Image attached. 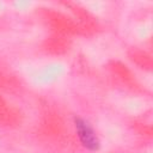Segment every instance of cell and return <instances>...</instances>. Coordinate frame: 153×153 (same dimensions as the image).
<instances>
[{
  "instance_id": "cell-1",
  "label": "cell",
  "mask_w": 153,
  "mask_h": 153,
  "mask_svg": "<svg viewBox=\"0 0 153 153\" xmlns=\"http://www.w3.org/2000/svg\"><path fill=\"white\" fill-rule=\"evenodd\" d=\"M73 126L75 129L76 137L80 145L88 152H98L100 149V139L93 128V126L84 117L75 116L73 118Z\"/></svg>"
}]
</instances>
